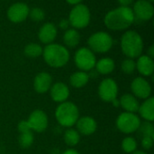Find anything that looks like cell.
<instances>
[{
	"label": "cell",
	"mask_w": 154,
	"mask_h": 154,
	"mask_svg": "<svg viewBox=\"0 0 154 154\" xmlns=\"http://www.w3.org/2000/svg\"><path fill=\"white\" fill-rule=\"evenodd\" d=\"M42 51L43 48L36 43L28 44L24 47V54L29 58H37L42 55Z\"/></svg>",
	"instance_id": "cell-25"
},
{
	"label": "cell",
	"mask_w": 154,
	"mask_h": 154,
	"mask_svg": "<svg viewBox=\"0 0 154 154\" xmlns=\"http://www.w3.org/2000/svg\"><path fill=\"white\" fill-rule=\"evenodd\" d=\"M55 117L61 126L72 128L79 118V111L75 103L66 101L58 105L55 111Z\"/></svg>",
	"instance_id": "cell-4"
},
{
	"label": "cell",
	"mask_w": 154,
	"mask_h": 154,
	"mask_svg": "<svg viewBox=\"0 0 154 154\" xmlns=\"http://www.w3.org/2000/svg\"><path fill=\"white\" fill-rule=\"evenodd\" d=\"M83 0H66L67 3H69V5H79V4H81Z\"/></svg>",
	"instance_id": "cell-36"
},
{
	"label": "cell",
	"mask_w": 154,
	"mask_h": 154,
	"mask_svg": "<svg viewBox=\"0 0 154 154\" xmlns=\"http://www.w3.org/2000/svg\"><path fill=\"white\" fill-rule=\"evenodd\" d=\"M97 72L103 75H107L111 74L116 67L115 61L110 57H104L99 59L95 65Z\"/></svg>",
	"instance_id": "cell-21"
},
{
	"label": "cell",
	"mask_w": 154,
	"mask_h": 154,
	"mask_svg": "<svg viewBox=\"0 0 154 154\" xmlns=\"http://www.w3.org/2000/svg\"><path fill=\"white\" fill-rule=\"evenodd\" d=\"M138 132L142 135V137L144 136L154 137V127L152 123L150 122H144L143 123H141Z\"/></svg>",
	"instance_id": "cell-28"
},
{
	"label": "cell",
	"mask_w": 154,
	"mask_h": 154,
	"mask_svg": "<svg viewBox=\"0 0 154 154\" xmlns=\"http://www.w3.org/2000/svg\"><path fill=\"white\" fill-rule=\"evenodd\" d=\"M63 41L66 46L74 48L79 45L80 42V34L78 32V30L74 28H70L66 30L63 35Z\"/></svg>",
	"instance_id": "cell-23"
},
{
	"label": "cell",
	"mask_w": 154,
	"mask_h": 154,
	"mask_svg": "<svg viewBox=\"0 0 154 154\" xmlns=\"http://www.w3.org/2000/svg\"><path fill=\"white\" fill-rule=\"evenodd\" d=\"M118 85L112 78L104 79L98 86V95L100 99L106 103H112L117 98Z\"/></svg>",
	"instance_id": "cell-9"
},
{
	"label": "cell",
	"mask_w": 154,
	"mask_h": 154,
	"mask_svg": "<svg viewBox=\"0 0 154 154\" xmlns=\"http://www.w3.org/2000/svg\"><path fill=\"white\" fill-rule=\"evenodd\" d=\"M117 1L121 5L120 6H129L134 2V0H117Z\"/></svg>",
	"instance_id": "cell-34"
},
{
	"label": "cell",
	"mask_w": 154,
	"mask_h": 154,
	"mask_svg": "<svg viewBox=\"0 0 154 154\" xmlns=\"http://www.w3.org/2000/svg\"><path fill=\"white\" fill-rule=\"evenodd\" d=\"M52 85V77L47 72H41L36 74L33 80V88L38 93H45L50 91Z\"/></svg>",
	"instance_id": "cell-15"
},
{
	"label": "cell",
	"mask_w": 154,
	"mask_h": 154,
	"mask_svg": "<svg viewBox=\"0 0 154 154\" xmlns=\"http://www.w3.org/2000/svg\"><path fill=\"white\" fill-rule=\"evenodd\" d=\"M31 131L35 133H43L49 124L48 115L42 110H34L27 120Z\"/></svg>",
	"instance_id": "cell-10"
},
{
	"label": "cell",
	"mask_w": 154,
	"mask_h": 154,
	"mask_svg": "<svg viewBox=\"0 0 154 154\" xmlns=\"http://www.w3.org/2000/svg\"><path fill=\"white\" fill-rule=\"evenodd\" d=\"M74 62L79 71L88 72L95 68L97 59L95 54L89 48L81 47L76 52Z\"/></svg>",
	"instance_id": "cell-8"
},
{
	"label": "cell",
	"mask_w": 154,
	"mask_h": 154,
	"mask_svg": "<svg viewBox=\"0 0 154 154\" xmlns=\"http://www.w3.org/2000/svg\"><path fill=\"white\" fill-rule=\"evenodd\" d=\"M138 113L140 116L145 120V122L152 123L154 120V99L153 97H149L145 99V101L140 104Z\"/></svg>",
	"instance_id": "cell-20"
},
{
	"label": "cell",
	"mask_w": 154,
	"mask_h": 154,
	"mask_svg": "<svg viewBox=\"0 0 154 154\" xmlns=\"http://www.w3.org/2000/svg\"><path fill=\"white\" fill-rule=\"evenodd\" d=\"M62 154H80L78 151L74 150V149H68L66 151H64Z\"/></svg>",
	"instance_id": "cell-35"
},
{
	"label": "cell",
	"mask_w": 154,
	"mask_h": 154,
	"mask_svg": "<svg viewBox=\"0 0 154 154\" xmlns=\"http://www.w3.org/2000/svg\"><path fill=\"white\" fill-rule=\"evenodd\" d=\"M153 141L154 137H151V136H144V137H142V141H141V143H142V146L143 149L145 150H150L152 145H153Z\"/></svg>",
	"instance_id": "cell-31"
},
{
	"label": "cell",
	"mask_w": 154,
	"mask_h": 154,
	"mask_svg": "<svg viewBox=\"0 0 154 154\" xmlns=\"http://www.w3.org/2000/svg\"><path fill=\"white\" fill-rule=\"evenodd\" d=\"M89 81V75L87 72L78 71L73 73L69 77V83L74 88H82Z\"/></svg>",
	"instance_id": "cell-22"
},
{
	"label": "cell",
	"mask_w": 154,
	"mask_h": 154,
	"mask_svg": "<svg viewBox=\"0 0 154 154\" xmlns=\"http://www.w3.org/2000/svg\"><path fill=\"white\" fill-rule=\"evenodd\" d=\"M57 34L58 31L54 24L45 23L41 26L38 32V37L42 44H45L47 45L53 43V41L57 37Z\"/></svg>",
	"instance_id": "cell-17"
},
{
	"label": "cell",
	"mask_w": 154,
	"mask_h": 154,
	"mask_svg": "<svg viewBox=\"0 0 154 154\" xmlns=\"http://www.w3.org/2000/svg\"><path fill=\"white\" fill-rule=\"evenodd\" d=\"M112 103H113L115 106H116V107L120 105V104H119V100H117V98H116V99H115V100L112 102Z\"/></svg>",
	"instance_id": "cell-38"
},
{
	"label": "cell",
	"mask_w": 154,
	"mask_h": 154,
	"mask_svg": "<svg viewBox=\"0 0 154 154\" xmlns=\"http://www.w3.org/2000/svg\"><path fill=\"white\" fill-rule=\"evenodd\" d=\"M133 9L129 6H119L109 11L104 19V23L108 29L114 31L125 30L134 22Z\"/></svg>",
	"instance_id": "cell-1"
},
{
	"label": "cell",
	"mask_w": 154,
	"mask_h": 154,
	"mask_svg": "<svg viewBox=\"0 0 154 154\" xmlns=\"http://www.w3.org/2000/svg\"><path fill=\"white\" fill-rule=\"evenodd\" d=\"M17 129L18 131L20 132V133H28V132H32L31 129H30V126H29V123L26 121H21L19 123H18V126H17Z\"/></svg>",
	"instance_id": "cell-32"
},
{
	"label": "cell",
	"mask_w": 154,
	"mask_h": 154,
	"mask_svg": "<svg viewBox=\"0 0 154 154\" xmlns=\"http://www.w3.org/2000/svg\"><path fill=\"white\" fill-rule=\"evenodd\" d=\"M63 139L68 146L74 147L79 144L80 141V134L77 130L73 128H68L64 133Z\"/></svg>",
	"instance_id": "cell-24"
},
{
	"label": "cell",
	"mask_w": 154,
	"mask_h": 154,
	"mask_svg": "<svg viewBox=\"0 0 154 154\" xmlns=\"http://www.w3.org/2000/svg\"><path fill=\"white\" fill-rule=\"evenodd\" d=\"M141 120L138 115L133 113H122L116 119L117 129L125 134H131L138 131L141 125Z\"/></svg>",
	"instance_id": "cell-7"
},
{
	"label": "cell",
	"mask_w": 154,
	"mask_h": 154,
	"mask_svg": "<svg viewBox=\"0 0 154 154\" xmlns=\"http://www.w3.org/2000/svg\"><path fill=\"white\" fill-rule=\"evenodd\" d=\"M132 94L136 98L140 99H148L152 94V86L150 83L143 77H136L133 80L131 84Z\"/></svg>",
	"instance_id": "cell-11"
},
{
	"label": "cell",
	"mask_w": 154,
	"mask_h": 154,
	"mask_svg": "<svg viewBox=\"0 0 154 154\" xmlns=\"http://www.w3.org/2000/svg\"><path fill=\"white\" fill-rule=\"evenodd\" d=\"M32 143H33V134H32V132L23 133L20 134L19 144L21 145V147L29 148L30 146H32Z\"/></svg>",
	"instance_id": "cell-29"
},
{
	"label": "cell",
	"mask_w": 154,
	"mask_h": 154,
	"mask_svg": "<svg viewBox=\"0 0 154 154\" xmlns=\"http://www.w3.org/2000/svg\"><path fill=\"white\" fill-rule=\"evenodd\" d=\"M88 44L89 46V49L94 54H104L108 52L112 48L114 44V40L108 33L100 31L94 33L89 36V38L88 39Z\"/></svg>",
	"instance_id": "cell-5"
},
{
	"label": "cell",
	"mask_w": 154,
	"mask_h": 154,
	"mask_svg": "<svg viewBox=\"0 0 154 154\" xmlns=\"http://www.w3.org/2000/svg\"><path fill=\"white\" fill-rule=\"evenodd\" d=\"M51 98L59 104L68 100L69 96V88L64 83L58 82L51 85L50 89Z\"/></svg>",
	"instance_id": "cell-14"
},
{
	"label": "cell",
	"mask_w": 154,
	"mask_h": 154,
	"mask_svg": "<svg viewBox=\"0 0 154 154\" xmlns=\"http://www.w3.org/2000/svg\"><path fill=\"white\" fill-rule=\"evenodd\" d=\"M137 142L134 138L133 137H126L123 140L121 147L123 149V151L126 153H133L135 151H137Z\"/></svg>",
	"instance_id": "cell-26"
},
{
	"label": "cell",
	"mask_w": 154,
	"mask_h": 154,
	"mask_svg": "<svg viewBox=\"0 0 154 154\" xmlns=\"http://www.w3.org/2000/svg\"><path fill=\"white\" fill-rule=\"evenodd\" d=\"M90 11L86 5L79 4L73 6L69 15V22L74 29H82L88 25L90 22Z\"/></svg>",
	"instance_id": "cell-6"
},
{
	"label": "cell",
	"mask_w": 154,
	"mask_h": 154,
	"mask_svg": "<svg viewBox=\"0 0 154 154\" xmlns=\"http://www.w3.org/2000/svg\"><path fill=\"white\" fill-rule=\"evenodd\" d=\"M69 22L68 19H61L60 24H59V26L61 28V29H64V30H68L69 29Z\"/></svg>",
	"instance_id": "cell-33"
},
{
	"label": "cell",
	"mask_w": 154,
	"mask_h": 154,
	"mask_svg": "<svg viewBox=\"0 0 154 154\" xmlns=\"http://www.w3.org/2000/svg\"><path fill=\"white\" fill-rule=\"evenodd\" d=\"M29 15L32 20L34 22H41L44 19L45 17V13L42 8L39 7H34L29 12Z\"/></svg>",
	"instance_id": "cell-30"
},
{
	"label": "cell",
	"mask_w": 154,
	"mask_h": 154,
	"mask_svg": "<svg viewBox=\"0 0 154 154\" xmlns=\"http://www.w3.org/2000/svg\"><path fill=\"white\" fill-rule=\"evenodd\" d=\"M134 15L142 21H149L152 18L154 8L148 0H138L134 5Z\"/></svg>",
	"instance_id": "cell-13"
},
{
	"label": "cell",
	"mask_w": 154,
	"mask_h": 154,
	"mask_svg": "<svg viewBox=\"0 0 154 154\" xmlns=\"http://www.w3.org/2000/svg\"><path fill=\"white\" fill-rule=\"evenodd\" d=\"M149 57H151V58H152L153 59V56H154V46L153 45H151L150 46V48H149V51H148V54H147Z\"/></svg>",
	"instance_id": "cell-37"
},
{
	"label": "cell",
	"mask_w": 154,
	"mask_h": 154,
	"mask_svg": "<svg viewBox=\"0 0 154 154\" xmlns=\"http://www.w3.org/2000/svg\"><path fill=\"white\" fill-rule=\"evenodd\" d=\"M119 104L125 110V112L133 113H137L140 106L138 99L132 93H125L122 95V97L119 100Z\"/></svg>",
	"instance_id": "cell-19"
},
{
	"label": "cell",
	"mask_w": 154,
	"mask_h": 154,
	"mask_svg": "<svg viewBox=\"0 0 154 154\" xmlns=\"http://www.w3.org/2000/svg\"><path fill=\"white\" fill-rule=\"evenodd\" d=\"M132 154H147L146 152H143V151H135L134 152H133Z\"/></svg>",
	"instance_id": "cell-39"
},
{
	"label": "cell",
	"mask_w": 154,
	"mask_h": 154,
	"mask_svg": "<svg viewBox=\"0 0 154 154\" xmlns=\"http://www.w3.org/2000/svg\"><path fill=\"white\" fill-rule=\"evenodd\" d=\"M148 1H149V2H151V3H152V2H153L154 0H148Z\"/></svg>",
	"instance_id": "cell-40"
},
{
	"label": "cell",
	"mask_w": 154,
	"mask_h": 154,
	"mask_svg": "<svg viewBox=\"0 0 154 154\" xmlns=\"http://www.w3.org/2000/svg\"><path fill=\"white\" fill-rule=\"evenodd\" d=\"M42 56L45 63L52 68L63 67L69 61V52L68 48L54 43L47 44L43 48Z\"/></svg>",
	"instance_id": "cell-2"
},
{
	"label": "cell",
	"mask_w": 154,
	"mask_h": 154,
	"mask_svg": "<svg viewBox=\"0 0 154 154\" xmlns=\"http://www.w3.org/2000/svg\"><path fill=\"white\" fill-rule=\"evenodd\" d=\"M121 49L123 54L130 59H135L142 55L143 40L136 31H126L121 37Z\"/></svg>",
	"instance_id": "cell-3"
},
{
	"label": "cell",
	"mask_w": 154,
	"mask_h": 154,
	"mask_svg": "<svg viewBox=\"0 0 154 154\" xmlns=\"http://www.w3.org/2000/svg\"><path fill=\"white\" fill-rule=\"evenodd\" d=\"M76 126L79 134L91 135L97 131V123L96 120L91 116H82L77 121Z\"/></svg>",
	"instance_id": "cell-16"
},
{
	"label": "cell",
	"mask_w": 154,
	"mask_h": 154,
	"mask_svg": "<svg viewBox=\"0 0 154 154\" xmlns=\"http://www.w3.org/2000/svg\"><path fill=\"white\" fill-rule=\"evenodd\" d=\"M137 71L143 76H151L154 72L153 59L146 55H141L135 62Z\"/></svg>",
	"instance_id": "cell-18"
},
{
	"label": "cell",
	"mask_w": 154,
	"mask_h": 154,
	"mask_svg": "<svg viewBox=\"0 0 154 154\" xmlns=\"http://www.w3.org/2000/svg\"><path fill=\"white\" fill-rule=\"evenodd\" d=\"M121 69H122L124 74H132L135 71V69H136L135 61L134 59H130V58L125 59L122 62Z\"/></svg>",
	"instance_id": "cell-27"
},
{
	"label": "cell",
	"mask_w": 154,
	"mask_h": 154,
	"mask_svg": "<svg viewBox=\"0 0 154 154\" xmlns=\"http://www.w3.org/2000/svg\"><path fill=\"white\" fill-rule=\"evenodd\" d=\"M29 12L30 9L25 3H14L7 10V18L13 23H21L28 17Z\"/></svg>",
	"instance_id": "cell-12"
}]
</instances>
